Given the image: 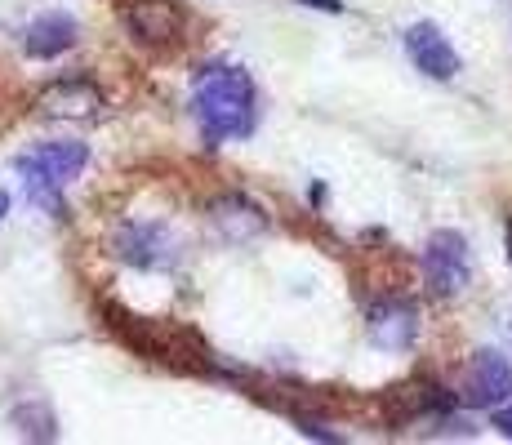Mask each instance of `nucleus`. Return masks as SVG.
Returning a JSON list of instances; mask_svg holds the SVG:
<instances>
[{"label":"nucleus","instance_id":"5","mask_svg":"<svg viewBox=\"0 0 512 445\" xmlns=\"http://www.w3.org/2000/svg\"><path fill=\"white\" fill-rule=\"evenodd\" d=\"M370 343L383 352H410L419 339V308L401 294H383L379 303H370L366 312Z\"/></svg>","mask_w":512,"mask_h":445},{"label":"nucleus","instance_id":"4","mask_svg":"<svg viewBox=\"0 0 512 445\" xmlns=\"http://www.w3.org/2000/svg\"><path fill=\"white\" fill-rule=\"evenodd\" d=\"M459 401L477 405V410H499V405L512 401V365L504 352L495 348H477L464 370V388H459Z\"/></svg>","mask_w":512,"mask_h":445},{"label":"nucleus","instance_id":"11","mask_svg":"<svg viewBox=\"0 0 512 445\" xmlns=\"http://www.w3.org/2000/svg\"><path fill=\"white\" fill-rule=\"evenodd\" d=\"M85 165H90V147L76 143V138H49V143L32 147L27 156H18V170H32L58 187L76 183L85 174Z\"/></svg>","mask_w":512,"mask_h":445},{"label":"nucleus","instance_id":"12","mask_svg":"<svg viewBox=\"0 0 512 445\" xmlns=\"http://www.w3.org/2000/svg\"><path fill=\"white\" fill-rule=\"evenodd\" d=\"M9 423H14V432L23 441H36V445H49V441H58L63 437V428H58V414H54V405L41 401V397H27V401H18L14 410H9Z\"/></svg>","mask_w":512,"mask_h":445},{"label":"nucleus","instance_id":"17","mask_svg":"<svg viewBox=\"0 0 512 445\" xmlns=\"http://www.w3.org/2000/svg\"><path fill=\"white\" fill-rule=\"evenodd\" d=\"M504 250H508V263H512V214L504 219Z\"/></svg>","mask_w":512,"mask_h":445},{"label":"nucleus","instance_id":"16","mask_svg":"<svg viewBox=\"0 0 512 445\" xmlns=\"http://www.w3.org/2000/svg\"><path fill=\"white\" fill-rule=\"evenodd\" d=\"M299 5H308V9H321V14H343V0H299Z\"/></svg>","mask_w":512,"mask_h":445},{"label":"nucleus","instance_id":"7","mask_svg":"<svg viewBox=\"0 0 512 445\" xmlns=\"http://www.w3.org/2000/svg\"><path fill=\"white\" fill-rule=\"evenodd\" d=\"M125 27H130L134 41L143 45H179L183 32H187V14L179 0H134L130 9H125Z\"/></svg>","mask_w":512,"mask_h":445},{"label":"nucleus","instance_id":"10","mask_svg":"<svg viewBox=\"0 0 512 445\" xmlns=\"http://www.w3.org/2000/svg\"><path fill=\"white\" fill-rule=\"evenodd\" d=\"M18 45H23L27 58L49 63V58H63V54H72V49L81 45V23H76L72 14L49 9V14H36L32 23L18 32Z\"/></svg>","mask_w":512,"mask_h":445},{"label":"nucleus","instance_id":"13","mask_svg":"<svg viewBox=\"0 0 512 445\" xmlns=\"http://www.w3.org/2000/svg\"><path fill=\"white\" fill-rule=\"evenodd\" d=\"M23 174V196L36 205L41 214H49V219H67V205H63V187L49 183V178L32 174V170H18Z\"/></svg>","mask_w":512,"mask_h":445},{"label":"nucleus","instance_id":"6","mask_svg":"<svg viewBox=\"0 0 512 445\" xmlns=\"http://www.w3.org/2000/svg\"><path fill=\"white\" fill-rule=\"evenodd\" d=\"M406 54L423 76H432V81H455V76L464 72L459 49L450 45V36L441 32L437 23H428V18H419V23L406 27Z\"/></svg>","mask_w":512,"mask_h":445},{"label":"nucleus","instance_id":"3","mask_svg":"<svg viewBox=\"0 0 512 445\" xmlns=\"http://www.w3.org/2000/svg\"><path fill=\"white\" fill-rule=\"evenodd\" d=\"M112 254L121 263L139 267V272H170L183 259L179 236L165 223H147V219H125L112 232Z\"/></svg>","mask_w":512,"mask_h":445},{"label":"nucleus","instance_id":"14","mask_svg":"<svg viewBox=\"0 0 512 445\" xmlns=\"http://www.w3.org/2000/svg\"><path fill=\"white\" fill-rule=\"evenodd\" d=\"M294 428H299L303 437H312V441H326V445L343 441L339 432H330V428H326V423H317V419H303V414H294Z\"/></svg>","mask_w":512,"mask_h":445},{"label":"nucleus","instance_id":"1","mask_svg":"<svg viewBox=\"0 0 512 445\" xmlns=\"http://www.w3.org/2000/svg\"><path fill=\"white\" fill-rule=\"evenodd\" d=\"M192 116L201 125L205 147H219L228 138H245L259 121V89L241 63H201L192 72Z\"/></svg>","mask_w":512,"mask_h":445},{"label":"nucleus","instance_id":"18","mask_svg":"<svg viewBox=\"0 0 512 445\" xmlns=\"http://www.w3.org/2000/svg\"><path fill=\"white\" fill-rule=\"evenodd\" d=\"M5 214H9V192L0 187V223H5Z\"/></svg>","mask_w":512,"mask_h":445},{"label":"nucleus","instance_id":"2","mask_svg":"<svg viewBox=\"0 0 512 445\" xmlns=\"http://www.w3.org/2000/svg\"><path fill=\"white\" fill-rule=\"evenodd\" d=\"M423 281L437 299H459V294L472 285V250L464 241V232L455 227H437V232L423 241Z\"/></svg>","mask_w":512,"mask_h":445},{"label":"nucleus","instance_id":"9","mask_svg":"<svg viewBox=\"0 0 512 445\" xmlns=\"http://www.w3.org/2000/svg\"><path fill=\"white\" fill-rule=\"evenodd\" d=\"M36 107L41 116H54V121H94L98 112L107 107L103 89L85 76H67V81H54L36 94Z\"/></svg>","mask_w":512,"mask_h":445},{"label":"nucleus","instance_id":"8","mask_svg":"<svg viewBox=\"0 0 512 445\" xmlns=\"http://www.w3.org/2000/svg\"><path fill=\"white\" fill-rule=\"evenodd\" d=\"M210 223L228 245H254V241H263L268 227H272V219L263 214V205H254L250 196H241V192L214 196L210 201Z\"/></svg>","mask_w":512,"mask_h":445},{"label":"nucleus","instance_id":"15","mask_svg":"<svg viewBox=\"0 0 512 445\" xmlns=\"http://www.w3.org/2000/svg\"><path fill=\"white\" fill-rule=\"evenodd\" d=\"M490 428H495L499 437H508V441H512V405H499V410L490 414Z\"/></svg>","mask_w":512,"mask_h":445}]
</instances>
